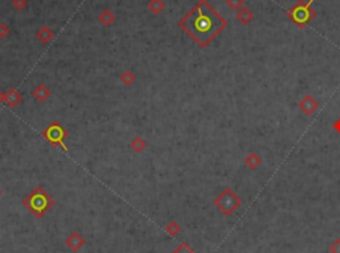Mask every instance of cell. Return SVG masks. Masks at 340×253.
<instances>
[{
  "label": "cell",
  "mask_w": 340,
  "mask_h": 253,
  "mask_svg": "<svg viewBox=\"0 0 340 253\" xmlns=\"http://www.w3.org/2000/svg\"><path fill=\"white\" fill-rule=\"evenodd\" d=\"M179 26L204 48L226 28L227 22L206 0H201L179 22Z\"/></svg>",
  "instance_id": "cell-1"
},
{
  "label": "cell",
  "mask_w": 340,
  "mask_h": 253,
  "mask_svg": "<svg viewBox=\"0 0 340 253\" xmlns=\"http://www.w3.org/2000/svg\"><path fill=\"white\" fill-rule=\"evenodd\" d=\"M174 253H193L190 249L188 248V247H185V245H182L181 248H178L177 251H175Z\"/></svg>",
  "instance_id": "cell-7"
},
{
  "label": "cell",
  "mask_w": 340,
  "mask_h": 253,
  "mask_svg": "<svg viewBox=\"0 0 340 253\" xmlns=\"http://www.w3.org/2000/svg\"><path fill=\"white\" fill-rule=\"evenodd\" d=\"M227 3L230 5L231 8L237 9L239 5L243 4V0H227Z\"/></svg>",
  "instance_id": "cell-6"
},
{
  "label": "cell",
  "mask_w": 340,
  "mask_h": 253,
  "mask_svg": "<svg viewBox=\"0 0 340 253\" xmlns=\"http://www.w3.org/2000/svg\"><path fill=\"white\" fill-rule=\"evenodd\" d=\"M238 19H239L242 24H249L251 22V19H253V13L250 12L247 8H242L238 12Z\"/></svg>",
  "instance_id": "cell-5"
},
{
  "label": "cell",
  "mask_w": 340,
  "mask_h": 253,
  "mask_svg": "<svg viewBox=\"0 0 340 253\" xmlns=\"http://www.w3.org/2000/svg\"><path fill=\"white\" fill-rule=\"evenodd\" d=\"M43 136L45 140L48 141L49 143L53 144L55 147H59L60 146L63 150H67V146L64 144V140L67 137V131L63 129L60 123L53 122L51 123L45 130H44Z\"/></svg>",
  "instance_id": "cell-4"
},
{
  "label": "cell",
  "mask_w": 340,
  "mask_h": 253,
  "mask_svg": "<svg viewBox=\"0 0 340 253\" xmlns=\"http://www.w3.org/2000/svg\"><path fill=\"white\" fill-rule=\"evenodd\" d=\"M24 204L32 214L40 216L52 205V199L45 194L43 188L37 187L31 192L30 197L24 200Z\"/></svg>",
  "instance_id": "cell-3"
},
{
  "label": "cell",
  "mask_w": 340,
  "mask_h": 253,
  "mask_svg": "<svg viewBox=\"0 0 340 253\" xmlns=\"http://www.w3.org/2000/svg\"><path fill=\"white\" fill-rule=\"evenodd\" d=\"M312 3H314V0H308V1L299 0L297 4L292 5L291 8L286 12V15L291 19L295 26H298V28H305L315 18L316 13H315L314 9L311 8Z\"/></svg>",
  "instance_id": "cell-2"
}]
</instances>
